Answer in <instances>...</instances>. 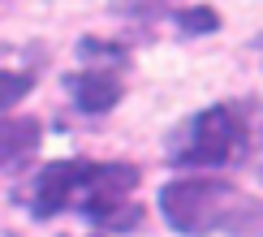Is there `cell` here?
<instances>
[{
	"instance_id": "6da1fadb",
	"label": "cell",
	"mask_w": 263,
	"mask_h": 237,
	"mask_svg": "<svg viewBox=\"0 0 263 237\" xmlns=\"http://www.w3.org/2000/svg\"><path fill=\"white\" fill-rule=\"evenodd\" d=\"M142 172L129 160H52L43 164L30 190V215L52 220L61 211H82L95 229L125 233L142 224V207L134 203Z\"/></svg>"
},
{
	"instance_id": "7a4b0ae2",
	"label": "cell",
	"mask_w": 263,
	"mask_h": 237,
	"mask_svg": "<svg viewBox=\"0 0 263 237\" xmlns=\"http://www.w3.org/2000/svg\"><path fill=\"white\" fill-rule=\"evenodd\" d=\"M160 215L181 237H263V199L207 172L168 181L160 190Z\"/></svg>"
},
{
	"instance_id": "3957f363",
	"label": "cell",
	"mask_w": 263,
	"mask_h": 237,
	"mask_svg": "<svg viewBox=\"0 0 263 237\" xmlns=\"http://www.w3.org/2000/svg\"><path fill=\"white\" fill-rule=\"evenodd\" d=\"M250 125L242 104H212L181 121L168 138V164L173 168H220L246 155Z\"/></svg>"
},
{
	"instance_id": "277c9868",
	"label": "cell",
	"mask_w": 263,
	"mask_h": 237,
	"mask_svg": "<svg viewBox=\"0 0 263 237\" xmlns=\"http://www.w3.org/2000/svg\"><path fill=\"white\" fill-rule=\"evenodd\" d=\"M65 91L78 112L86 116H104L121 104L125 82H121V65H82V69L65 73Z\"/></svg>"
},
{
	"instance_id": "5b68a950",
	"label": "cell",
	"mask_w": 263,
	"mask_h": 237,
	"mask_svg": "<svg viewBox=\"0 0 263 237\" xmlns=\"http://www.w3.org/2000/svg\"><path fill=\"white\" fill-rule=\"evenodd\" d=\"M43 143V125L35 116H0V172L26 164Z\"/></svg>"
},
{
	"instance_id": "8992f818",
	"label": "cell",
	"mask_w": 263,
	"mask_h": 237,
	"mask_svg": "<svg viewBox=\"0 0 263 237\" xmlns=\"http://www.w3.org/2000/svg\"><path fill=\"white\" fill-rule=\"evenodd\" d=\"M35 91V69H0V112H9Z\"/></svg>"
},
{
	"instance_id": "52a82bcc",
	"label": "cell",
	"mask_w": 263,
	"mask_h": 237,
	"mask_svg": "<svg viewBox=\"0 0 263 237\" xmlns=\"http://www.w3.org/2000/svg\"><path fill=\"white\" fill-rule=\"evenodd\" d=\"M173 22L185 30V35H216L220 30V13L212 5H190V9H177Z\"/></svg>"
}]
</instances>
